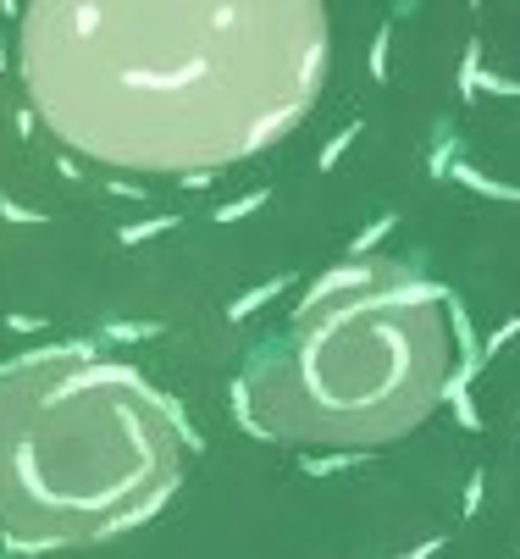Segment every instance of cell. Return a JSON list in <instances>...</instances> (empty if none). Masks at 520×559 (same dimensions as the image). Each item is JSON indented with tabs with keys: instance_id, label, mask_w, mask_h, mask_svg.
Wrapping results in <instances>:
<instances>
[{
	"instance_id": "obj_1",
	"label": "cell",
	"mask_w": 520,
	"mask_h": 559,
	"mask_svg": "<svg viewBox=\"0 0 520 559\" xmlns=\"http://www.w3.org/2000/svg\"><path fill=\"white\" fill-rule=\"evenodd\" d=\"M23 89L67 150L211 172L277 144L327 72L321 0H28Z\"/></svg>"
},
{
	"instance_id": "obj_2",
	"label": "cell",
	"mask_w": 520,
	"mask_h": 559,
	"mask_svg": "<svg viewBox=\"0 0 520 559\" xmlns=\"http://www.w3.org/2000/svg\"><path fill=\"white\" fill-rule=\"evenodd\" d=\"M183 410L122 360L34 349L0 371V543L45 554L144 526L178 488Z\"/></svg>"
},
{
	"instance_id": "obj_3",
	"label": "cell",
	"mask_w": 520,
	"mask_h": 559,
	"mask_svg": "<svg viewBox=\"0 0 520 559\" xmlns=\"http://www.w3.org/2000/svg\"><path fill=\"white\" fill-rule=\"evenodd\" d=\"M443 288L388 255H349L305 288L288 327L249 349L233 410L255 438L371 454L449 399Z\"/></svg>"
},
{
	"instance_id": "obj_4",
	"label": "cell",
	"mask_w": 520,
	"mask_h": 559,
	"mask_svg": "<svg viewBox=\"0 0 520 559\" xmlns=\"http://www.w3.org/2000/svg\"><path fill=\"white\" fill-rule=\"evenodd\" d=\"M283 288H288V277H272V283H255L249 294H238L233 305H227V322H249V316H255L260 305H272V299L283 294Z\"/></svg>"
},
{
	"instance_id": "obj_5",
	"label": "cell",
	"mask_w": 520,
	"mask_h": 559,
	"mask_svg": "<svg viewBox=\"0 0 520 559\" xmlns=\"http://www.w3.org/2000/svg\"><path fill=\"white\" fill-rule=\"evenodd\" d=\"M476 84H482V39H471V45H465V61H460V95H476Z\"/></svg>"
},
{
	"instance_id": "obj_6",
	"label": "cell",
	"mask_w": 520,
	"mask_h": 559,
	"mask_svg": "<svg viewBox=\"0 0 520 559\" xmlns=\"http://www.w3.org/2000/svg\"><path fill=\"white\" fill-rule=\"evenodd\" d=\"M454 178H460V183H471L476 194H498V200H520V189H509V183H493V178H482V172H471V167H454Z\"/></svg>"
},
{
	"instance_id": "obj_7",
	"label": "cell",
	"mask_w": 520,
	"mask_h": 559,
	"mask_svg": "<svg viewBox=\"0 0 520 559\" xmlns=\"http://www.w3.org/2000/svg\"><path fill=\"white\" fill-rule=\"evenodd\" d=\"M349 460H366V454H360V449H338V454H321V460H310V454H305V471L310 476H332V471H343Z\"/></svg>"
},
{
	"instance_id": "obj_8",
	"label": "cell",
	"mask_w": 520,
	"mask_h": 559,
	"mask_svg": "<svg viewBox=\"0 0 520 559\" xmlns=\"http://www.w3.org/2000/svg\"><path fill=\"white\" fill-rule=\"evenodd\" d=\"M355 139H360V122H349V128H338V133H332V144L321 150V172H332V167H338V155L349 150Z\"/></svg>"
},
{
	"instance_id": "obj_9",
	"label": "cell",
	"mask_w": 520,
	"mask_h": 559,
	"mask_svg": "<svg viewBox=\"0 0 520 559\" xmlns=\"http://www.w3.org/2000/svg\"><path fill=\"white\" fill-rule=\"evenodd\" d=\"M172 227H178V216H150V222H139V227H122V244H144V238L172 233Z\"/></svg>"
},
{
	"instance_id": "obj_10",
	"label": "cell",
	"mask_w": 520,
	"mask_h": 559,
	"mask_svg": "<svg viewBox=\"0 0 520 559\" xmlns=\"http://www.w3.org/2000/svg\"><path fill=\"white\" fill-rule=\"evenodd\" d=\"M388 45H393V28L382 23V28H377V39H371V78H377V84L388 78Z\"/></svg>"
},
{
	"instance_id": "obj_11",
	"label": "cell",
	"mask_w": 520,
	"mask_h": 559,
	"mask_svg": "<svg viewBox=\"0 0 520 559\" xmlns=\"http://www.w3.org/2000/svg\"><path fill=\"white\" fill-rule=\"evenodd\" d=\"M272 200V194L266 189H255V194H244V200H233V205H222V211H216V222H238V216H249V211H260V205Z\"/></svg>"
},
{
	"instance_id": "obj_12",
	"label": "cell",
	"mask_w": 520,
	"mask_h": 559,
	"mask_svg": "<svg viewBox=\"0 0 520 559\" xmlns=\"http://www.w3.org/2000/svg\"><path fill=\"white\" fill-rule=\"evenodd\" d=\"M388 227H393V216H377V222L355 238V250H349V255H371V244H377V238H388Z\"/></svg>"
},
{
	"instance_id": "obj_13",
	"label": "cell",
	"mask_w": 520,
	"mask_h": 559,
	"mask_svg": "<svg viewBox=\"0 0 520 559\" xmlns=\"http://www.w3.org/2000/svg\"><path fill=\"white\" fill-rule=\"evenodd\" d=\"M509 338H520V316H515V322H504V327H498V333H493V338H487V344H482V355H487V360H493V355H498V349H504V344H509Z\"/></svg>"
},
{
	"instance_id": "obj_14",
	"label": "cell",
	"mask_w": 520,
	"mask_h": 559,
	"mask_svg": "<svg viewBox=\"0 0 520 559\" xmlns=\"http://www.w3.org/2000/svg\"><path fill=\"white\" fill-rule=\"evenodd\" d=\"M482 488H487V476L476 471L471 482H465V515H476V510H482Z\"/></svg>"
},
{
	"instance_id": "obj_15",
	"label": "cell",
	"mask_w": 520,
	"mask_h": 559,
	"mask_svg": "<svg viewBox=\"0 0 520 559\" xmlns=\"http://www.w3.org/2000/svg\"><path fill=\"white\" fill-rule=\"evenodd\" d=\"M443 543H449V537H426V543H421V548H410V554H404V559H432Z\"/></svg>"
},
{
	"instance_id": "obj_16",
	"label": "cell",
	"mask_w": 520,
	"mask_h": 559,
	"mask_svg": "<svg viewBox=\"0 0 520 559\" xmlns=\"http://www.w3.org/2000/svg\"><path fill=\"white\" fill-rule=\"evenodd\" d=\"M111 338H155V327H111Z\"/></svg>"
},
{
	"instance_id": "obj_17",
	"label": "cell",
	"mask_w": 520,
	"mask_h": 559,
	"mask_svg": "<svg viewBox=\"0 0 520 559\" xmlns=\"http://www.w3.org/2000/svg\"><path fill=\"white\" fill-rule=\"evenodd\" d=\"M471 6H476V0H471Z\"/></svg>"
}]
</instances>
